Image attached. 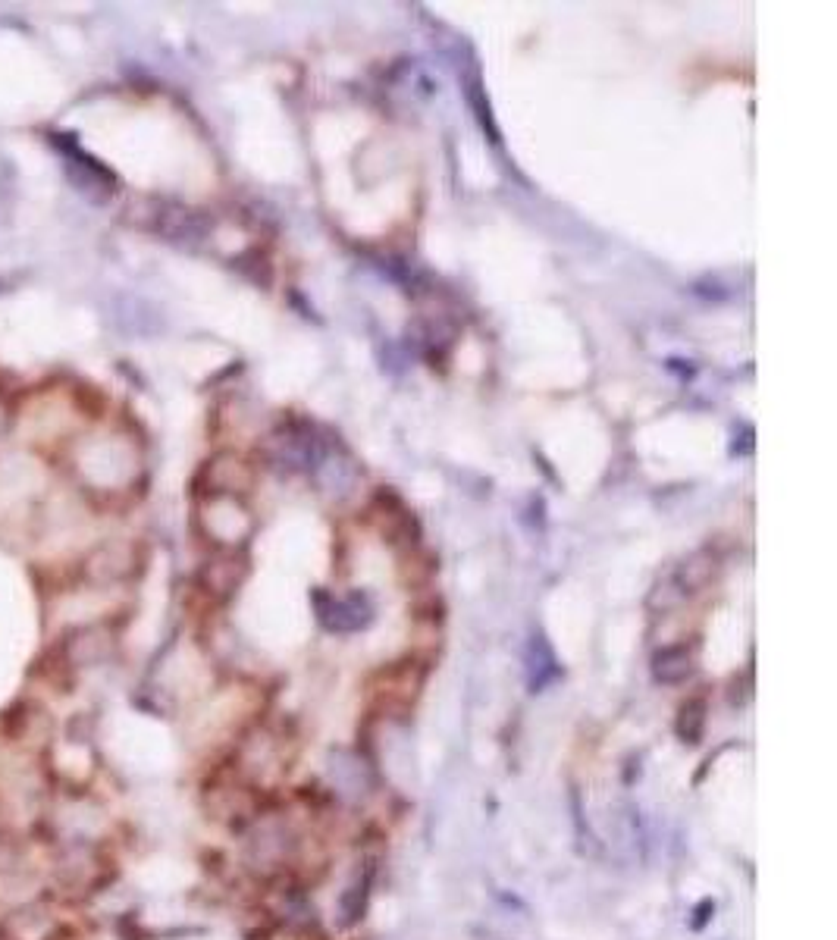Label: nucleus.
Listing matches in <instances>:
<instances>
[{
  "label": "nucleus",
  "instance_id": "1",
  "mask_svg": "<svg viewBox=\"0 0 837 940\" xmlns=\"http://www.w3.org/2000/svg\"><path fill=\"white\" fill-rule=\"evenodd\" d=\"M63 934L66 925L60 922V915L44 903H19L0 922L4 940H60Z\"/></svg>",
  "mask_w": 837,
  "mask_h": 940
},
{
  "label": "nucleus",
  "instance_id": "2",
  "mask_svg": "<svg viewBox=\"0 0 837 940\" xmlns=\"http://www.w3.org/2000/svg\"><path fill=\"white\" fill-rule=\"evenodd\" d=\"M54 878L60 887H66L69 893L76 890H88L98 881V856L91 846L85 843H73L54 859Z\"/></svg>",
  "mask_w": 837,
  "mask_h": 940
},
{
  "label": "nucleus",
  "instance_id": "3",
  "mask_svg": "<svg viewBox=\"0 0 837 940\" xmlns=\"http://www.w3.org/2000/svg\"><path fill=\"white\" fill-rule=\"evenodd\" d=\"M320 611V621L327 624L330 630H358L370 621V608L364 605V599L352 596V599H336L330 608L327 605H317Z\"/></svg>",
  "mask_w": 837,
  "mask_h": 940
},
{
  "label": "nucleus",
  "instance_id": "4",
  "mask_svg": "<svg viewBox=\"0 0 837 940\" xmlns=\"http://www.w3.org/2000/svg\"><path fill=\"white\" fill-rule=\"evenodd\" d=\"M693 671V658L687 652V646H668L662 652H656L653 658V674L662 684H681Z\"/></svg>",
  "mask_w": 837,
  "mask_h": 940
},
{
  "label": "nucleus",
  "instance_id": "5",
  "mask_svg": "<svg viewBox=\"0 0 837 940\" xmlns=\"http://www.w3.org/2000/svg\"><path fill=\"white\" fill-rule=\"evenodd\" d=\"M555 677H558V665H555L549 646L543 640H533V646H530V690L540 693L546 684H552Z\"/></svg>",
  "mask_w": 837,
  "mask_h": 940
},
{
  "label": "nucleus",
  "instance_id": "6",
  "mask_svg": "<svg viewBox=\"0 0 837 940\" xmlns=\"http://www.w3.org/2000/svg\"><path fill=\"white\" fill-rule=\"evenodd\" d=\"M370 881H374V868H364V875H358L355 878V884L348 887L345 893H342V922L345 925H355L358 919H361V912H364V903H367V887H370Z\"/></svg>",
  "mask_w": 837,
  "mask_h": 940
},
{
  "label": "nucleus",
  "instance_id": "7",
  "mask_svg": "<svg viewBox=\"0 0 837 940\" xmlns=\"http://www.w3.org/2000/svg\"><path fill=\"white\" fill-rule=\"evenodd\" d=\"M706 705L703 699H690L684 709H681V721H678V734L687 740V743H696L703 734V724H706Z\"/></svg>",
  "mask_w": 837,
  "mask_h": 940
}]
</instances>
